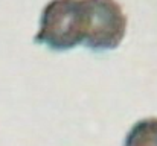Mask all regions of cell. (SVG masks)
Returning a JSON list of instances; mask_svg holds the SVG:
<instances>
[{"label": "cell", "mask_w": 157, "mask_h": 146, "mask_svg": "<svg viewBox=\"0 0 157 146\" xmlns=\"http://www.w3.org/2000/svg\"><path fill=\"white\" fill-rule=\"evenodd\" d=\"M86 14L84 46L92 50H113L127 32V15L116 0H82Z\"/></svg>", "instance_id": "2"}, {"label": "cell", "mask_w": 157, "mask_h": 146, "mask_svg": "<svg viewBox=\"0 0 157 146\" xmlns=\"http://www.w3.org/2000/svg\"><path fill=\"white\" fill-rule=\"evenodd\" d=\"M124 146H157V117L136 122L128 131Z\"/></svg>", "instance_id": "3"}, {"label": "cell", "mask_w": 157, "mask_h": 146, "mask_svg": "<svg viewBox=\"0 0 157 146\" xmlns=\"http://www.w3.org/2000/svg\"><path fill=\"white\" fill-rule=\"evenodd\" d=\"M86 14L82 0H51L41 12L35 43L52 50H69L84 43Z\"/></svg>", "instance_id": "1"}]
</instances>
